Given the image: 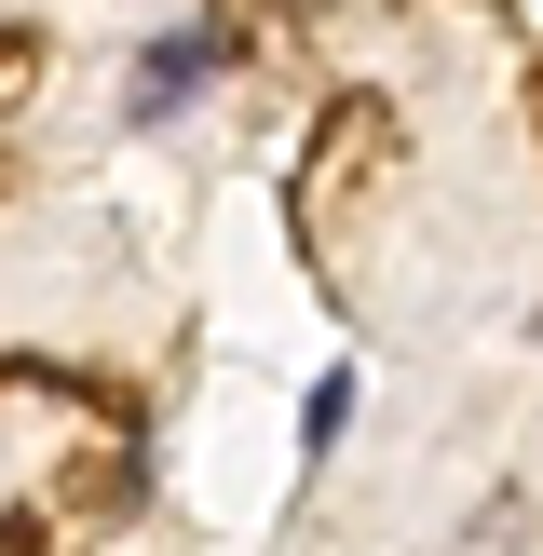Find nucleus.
Listing matches in <instances>:
<instances>
[{"label": "nucleus", "mask_w": 543, "mask_h": 556, "mask_svg": "<svg viewBox=\"0 0 543 556\" xmlns=\"http://www.w3.org/2000/svg\"><path fill=\"white\" fill-rule=\"evenodd\" d=\"M217 68H231V27H163L150 54H136V81H123V123H190V109L217 96Z\"/></svg>", "instance_id": "f257e3e1"}, {"label": "nucleus", "mask_w": 543, "mask_h": 556, "mask_svg": "<svg viewBox=\"0 0 543 556\" xmlns=\"http://www.w3.org/2000/svg\"><path fill=\"white\" fill-rule=\"evenodd\" d=\"M340 434H353V367H326L313 394H299V448L326 462V448H340Z\"/></svg>", "instance_id": "f03ea898"}, {"label": "nucleus", "mask_w": 543, "mask_h": 556, "mask_svg": "<svg viewBox=\"0 0 543 556\" xmlns=\"http://www.w3.org/2000/svg\"><path fill=\"white\" fill-rule=\"evenodd\" d=\"M27 68H41V41H27V27H0V109L27 96Z\"/></svg>", "instance_id": "7ed1b4c3"}]
</instances>
